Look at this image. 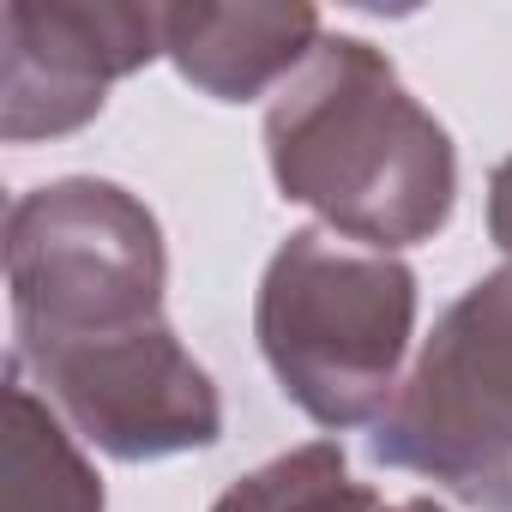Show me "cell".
I'll return each instance as SVG.
<instances>
[{
  "label": "cell",
  "mask_w": 512,
  "mask_h": 512,
  "mask_svg": "<svg viewBox=\"0 0 512 512\" xmlns=\"http://www.w3.org/2000/svg\"><path fill=\"white\" fill-rule=\"evenodd\" d=\"M7 416H0V506L7 512H109L103 476L85 440L55 416L31 374L7 356Z\"/></svg>",
  "instance_id": "8"
},
{
  "label": "cell",
  "mask_w": 512,
  "mask_h": 512,
  "mask_svg": "<svg viewBox=\"0 0 512 512\" xmlns=\"http://www.w3.org/2000/svg\"><path fill=\"white\" fill-rule=\"evenodd\" d=\"M266 169L320 229L380 253L434 241L458 211V145L368 37L326 31L260 121Z\"/></svg>",
  "instance_id": "1"
},
{
  "label": "cell",
  "mask_w": 512,
  "mask_h": 512,
  "mask_svg": "<svg viewBox=\"0 0 512 512\" xmlns=\"http://www.w3.org/2000/svg\"><path fill=\"white\" fill-rule=\"evenodd\" d=\"M488 241L512 260V157L488 169Z\"/></svg>",
  "instance_id": "10"
},
{
  "label": "cell",
  "mask_w": 512,
  "mask_h": 512,
  "mask_svg": "<svg viewBox=\"0 0 512 512\" xmlns=\"http://www.w3.org/2000/svg\"><path fill=\"white\" fill-rule=\"evenodd\" d=\"M13 362L55 404V416L115 464H157L223 440V392L169 320Z\"/></svg>",
  "instance_id": "5"
},
{
  "label": "cell",
  "mask_w": 512,
  "mask_h": 512,
  "mask_svg": "<svg viewBox=\"0 0 512 512\" xmlns=\"http://www.w3.org/2000/svg\"><path fill=\"white\" fill-rule=\"evenodd\" d=\"M253 338L284 398L326 434L374 428L416 344V272L320 223L290 229L260 272Z\"/></svg>",
  "instance_id": "2"
},
{
  "label": "cell",
  "mask_w": 512,
  "mask_h": 512,
  "mask_svg": "<svg viewBox=\"0 0 512 512\" xmlns=\"http://www.w3.org/2000/svg\"><path fill=\"white\" fill-rule=\"evenodd\" d=\"M163 55V7L145 0H7L0 7V139L85 133L109 91Z\"/></svg>",
  "instance_id": "6"
},
{
  "label": "cell",
  "mask_w": 512,
  "mask_h": 512,
  "mask_svg": "<svg viewBox=\"0 0 512 512\" xmlns=\"http://www.w3.org/2000/svg\"><path fill=\"white\" fill-rule=\"evenodd\" d=\"M368 452L476 512H512V260L434 320Z\"/></svg>",
  "instance_id": "4"
},
{
  "label": "cell",
  "mask_w": 512,
  "mask_h": 512,
  "mask_svg": "<svg viewBox=\"0 0 512 512\" xmlns=\"http://www.w3.org/2000/svg\"><path fill=\"white\" fill-rule=\"evenodd\" d=\"M169 241L157 211L109 175H61L7 205L13 356L115 338L163 314Z\"/></svg>",
  "instance_id": "3"
},
{
  "label": "cell",
  "mask_w": 512,
  "mask_h": 512,
  "mask_svg": "<svg viewBox=\"0 0 512 512\" xmlns=\"http://www.w3.org/2000/svg\"><path fill=\"white\" fill-rule=\"evenodd\" d=\"M205 512H446L434 494H410V500H386L380 488L350 476L344 440H302L278 458H266L260 470L235 476Z\"/></svg>",
  "instance_id": "9"
},
{
  "label": "cell",
  "mask_w": 512,
  "mask_h": 512,
  "mask_svg": "<svg viewBox=\"0 0 512 512\" xmlns=\"http://www.w3.org/2000/svg\"><path fill=\"white\" fill-rule=\"evenodd\" d=\"M320 37L302 0H163V61L211 103H272Z\"/></svg>",
  "instance_id": "7"
}]
</instances>
